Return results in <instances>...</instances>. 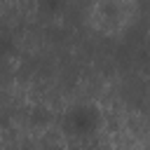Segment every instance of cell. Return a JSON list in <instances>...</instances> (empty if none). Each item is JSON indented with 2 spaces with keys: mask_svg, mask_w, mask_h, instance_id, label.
Instances as JSON below:
<instances>
[{
  "mask_svg": "<svg viewBox=\"0 0 150 150\" xmlns=\"http://www.w3.org/2000/svg\"><path fill=\"white\" fill-rule=\"evenodd\" d=\"M138 0H94L87 9V26L101 38H117L138 21Z\"/></svg>",
  "mask_w": 150,
  "mask_h": 150,
  "instance_id": "obj_1",
  "label": "cell"
},
{
  "mask_svg": "<svg viewBox=\"0 0 150 150\" xmlns=\"http://www.w3.org/2000/svg\"><path fill=\"white\" fill-rule=\"evenodd\" d=\"M54 120V115H52V110L47 108V105H35L33 108V112L28 115V122H30V127L35 129H42V127H47L49 122Z\"/></svg>",
  "mask_w": 150,
  "mask_h": 150,
  "instance_id": "obj_2",
  "label": "cell"
}]
</instances>
